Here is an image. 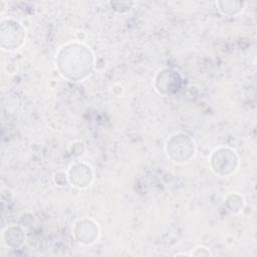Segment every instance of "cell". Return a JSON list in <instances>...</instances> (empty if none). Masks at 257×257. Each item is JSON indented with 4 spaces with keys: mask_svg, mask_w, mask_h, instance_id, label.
Listing matches in <instances>:
<instances>
[{
    "mask_svg": "<svg viewBox=\"0 0 257 257\" xmlns=\"http://www.w3.org/2000/svg\"><path fill=\"white\" fill-rule=\"evenodd\" d=\"M210 164L212 171L220 176L227 177L234 174L239 166V159L235 151L229 148H218L213 151Z\"/></svg>",
    "mask_w": 257,
    "mask_h": 257,
    "instance_id": "cell-4",
    "label": "cell"
},
{
    "mask_svg": "<svg viewBox=\"0 0 257 257\" xmlns=\"http://www.w3.org/2000/svg\"><path fill=\"white\" fill-rule=\"evenodd\" d=\"M166 152L168 158H170L174 163H187L195 156V142L186 134H174L166 143Z\"/></svg>",
    "mask_w": 257,
    "mask_h": 257,
    "instance_id": "cell-2",
    "label": "cell"
},
{
    "mask_svg": "<svg viewBox=\"0 0 257 257\" xmlns=\"http://www.w3.org/2000/svg\"><path fill=\"white\" fill-rule=\"evenodd\" d=\"M55 62L62 77L70 81H82L93 70L94 55L87 45L69 42L59 48Z\"/></svg>",
    "mask_w": 257,
    "mask_h": 257,
    "instance_id": "cell-1",
    "label": "cell"
},
{
    "mask_svg": "<svg viewBox=\"0 0 257 257\" xmlns=\"http://www.w3.org/2000/svg\"><path fill=\"white\" fill-rule=\"evenodd\" d=\"M191 256H212V253L210 252V250L207 247L204 246H198L194 249V251L190 254Z\"/></svg>",
    "mask_w": 257,
    "mask_h": 257,
    "instance_id": "cell-11",
    "label": "cell"
},
{
    "mask_svg": "<svg viewBox=\"0 0 257 257\" xmlns=\"http://www.w3.org/2000/svg\"><path fill=\"white\" fill-rule=\"evenodd\" d=\"M67 180L71 186L78 189L89 187L93 181V171L85 163H75L70 166L67 172Z\"/></svg>",
    "mask_w": 257,
    "mask_h": 257,
    "instance_id": "cell-7",
    "label": "cell"
},
{
    "mask_svg": "<svg viewBox=\"0 0 257 257\" xmlns=\"http://www.w3.org/2000/svg\"><path fill=\"white\" fill-rule=\"evenodd\" d=\"M231 6H228L225 1H219L216 4L218 5V9L220 10L221 13L225 14V15H230V16H236L240 13L243 12L244 7H245V3L244 2H240V1H229Z\"/></svg>",
    "mask_w": 257,
    "mask_h": 257,
    "instance_id": "cell-9",
    "label": "cell"
},
{
    "mask_svg": "<svg viewBox=\"0 0 257 257\" xmlns=\"http://www.w3.org/2000/svg\"><path fill=\"white\" fill-rule=\"evenodd\" d=\"M230 196L234 202H231L230 200L226 199L225 205L227 206V210L233 214L239 213L242 210V208L244 207L243 197L237 193H232V194H230Z\"/></svg>",
    "mask_w": 257,
    "mask_h": 257,
    "instance_id": "cell-10",
    "label": "cell"
},
{
    "mask_svg": "<svg viewBox=\"0 0 257 257\" xmlns=\"http://www.w3.org/2000/svg\"><path fill=\"white\" fill-rule=\"evenodd\" d=\"M2 233L3 241L9 247H19L25 242V234L18 226L6 227Z\"/></svg>",
    "mask_w": 257,
    "mask_h": 257,
    "instance_id": "cell-8",
    "label": "cell"
},
{
    "mask_svg": "<svg viewBox=\"0 0 257 257\" xmlns=\"http://www.w3.org/2000/svg\"><path fill=\"white\" fill-rule=\"evenodd\" d=\"M73 236L78 243L91 245L95 243L99 237L98 225L91 219H80L75 222L73 226Z\"/></svg>",
    "mask_w": 257,
    "mask_h": 257,
    "instance_id": "cell-6",
    "label": "cell"
},
{
    "mask_svg": "<svg viewBox=\"0 0 257 257\" xmlns=\"http://www.w3.org/2000/svg\"><path fill=\"white\" fill-rule=\"evenodd\" d=\"M1 47L7 51H15L24 44L26 29L17 20L7 18L1 21Z\"/></svg>",
    "mask_w": 257,
    "mask_h": 257,
    "instance_id": "cell-3",
    "label": "cell"
},
{
    "mask_svg": "<svg viewBox=\"0 0 257 257\" xmlns=\"http://www.w3.org/2000/svg\"><path fill=\"white\" fill-rule=\"evenodd\" d=\"M154 85L156 90L162 95L177 93L182 87L181 74L175 69L164 68L157 73Z\"/></svg>",
    "mask_w": 257,
    "mask_h": 257,
    "instance_id": "cell-5",
    "label": "cell"
}]
</instances>
